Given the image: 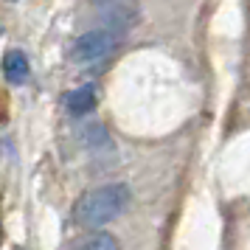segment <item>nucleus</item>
Listing matches in <instances>:
<instances>
[{"instance_id": "4", "label": "nucleus", "mask_w": 250, "mask_h": 250, "mask_svg": "<svg viewBox=\"0 0 250 250\" xmlns=\"http://www.w3.org/2000/svg\"><path fill=\"white\" fill-rule=\"evenodd\" d=\"M96 102H99V93H96V87L93 84H84V87H76V90L68 93V110L73 115H84L90 113L93 107H96Z\"/></svg>"}, {"instance_id": "2", "label": "nucleus", "mask_w": 250, "mask_h": 250, "mask_svg": "<svg viewBox=\"0 0 250 250\" xmlns=\"http://www.w3.org/2000/svg\"><path fill=\"white\" fill-rule=\"evenodd\" d=\"M121 37L115 34L113 28H93L87 34H82L73 48H70V59L73 62H96L104 59L107 54H113Z\"/></svg>"}, {"instance_id": "1", "label": "nucleus", "mask_w": 250, "mask_h": 250, "mask_svg": "<svg viewBox=\"0 0 250 250\" xmlns=\"http://www.w3.org/2000/svg\"><path fill=\"white\" fill-rule=\"evenodd\" d=\"M132 200V191L124 183H110L84 191L73 205V222L82 228H99L113 222L115 216L126 211V205Z\"/></svg>"}, {"instance_id": "3", "label": "nucleus", "mask_w": 250, "mask_h": 250, "mask_svg": "<svg viewBox=\"0 0 250 250\" xmlns=\"http://www.w3.org/2000/svg\"><path fill=\"white\" fill-rule=\"evenodd\" d=\"M102 3V20L104 28H118V31H126L129 25H135V20L141 17L138 6L132 0H99Z\"/></svg>"}, {"instance_id": "5", "label": "nucleus", "mask_w": 250, "mask_h": 250, "mask_svg": "<svg viewBox=\"0 0 250 250\" xmlns=\"http://www.w3.org/2000/svg\"><path fill=\"white\" fill-rule=\"evenodd\" d=\"M0 65H3V73L12 84H20V82L28 79V59H25L23 51H9Z\"/></svg>"}, {"instance_id": "6", "label": "nucleus", "mask_w": 250, "mask_h": 250, "mask_svg": "<svg viewBox=\"0 0 250 250\" xmlns=\"http://www.w3.org/2000/svg\"><path fill=\"white\" fill-rule=\"evenodd\" d=\"M118 242H115L113 236H104V233H93V236H87V239H82L79 242V248H115Z\"/></svg>"}]
</instances>
